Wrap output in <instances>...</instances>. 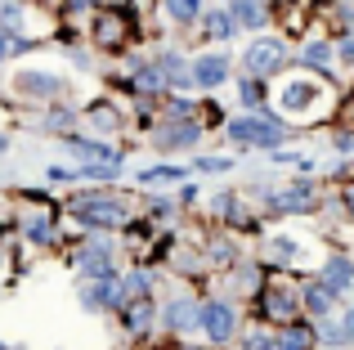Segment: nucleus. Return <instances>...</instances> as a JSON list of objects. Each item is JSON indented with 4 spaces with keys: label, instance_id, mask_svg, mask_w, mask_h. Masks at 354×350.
I'll return each instance as SVG.
<instances>
[{
    "label": "nucleus",
    "instance_id": "a211bd4d",
    "mask_svg": "<svg viewBox=\"0 0 354 350\" xmlns=\"http://www.w3.org/2000/svg\"><path fill=\"white\" fill-rule=\"evenodd\" d=\"M153 68H157V77H162L166 86H189V68H184L180 54H162Z\"/></svg>",
    "mask_w": 354,
    "mask_h": 350
},
{
    "label": "nucleus",
    "instance_id": "c9c22d12",
    "mask_svg": "<svg viewBox=\"0 0 354 350\" xmlns=\"http://www.w3.org/2000/svg\"><path fill=\"white\" fill-rule=\"evenodd\" d=\"M184 350H198V346H184Z\"/></svg>",
    "mask_w": 354,
    "mask_h": 350
},
{
    "label": "nucleus",
    "instance_id": "2f4dec72",
    "mask_svg": "<svg viewBox=\"0 0 354 350\" xmlns=\"http://www.w3.org/2000/svg\"><path fill=\"white\" fill-rule=\"evenodd\" d=\"M337 54H341L346 63H354V36H350V41H341V50H337Z\"/></svg>",
    "mask_w": 354,
    "mask_h": 350
},
{
    "label": "nucleus",
    "instance_id": "ddd939ff",
    "mask_svg": "<svg viewBox=\"0 0 354 350\" xmlns=\"http://www.w3.org/2000/svg\"><path fill=\"white\" fill-rule=\"evenodd\" d=\"M314 342H319V333L310 324H283L274 333V350H314Z\"/></svg>",
    "mask_w": 354,
    "mask_h": 350
},
{
    "label": "nucleus",
    "instance_id": "6ab92c4d",
    "mask_svg": "<svg viewBox=\"0 0 354 350\" xmlns=\"http://www.w3.org/2000/svg\"><path fill=\"white\" fill-rule=\"evenodd\" d=\"M23 234H27V243L50 247V243H54V220H50V216H27V220H23Z\"/></svg>",
    "mask_w": 354,
    "mask_h": 350
},
{
    "label": "nucleus",
    "instance_id": "1a4fd4ad",
    "mask_svg": "<svg viewBox=\"0 0 354 350\" xmlns=\"http://www.w3.org/2000/svg\"><path fill=\"white\" fill-rule=\"evenodd\" d=\"M319 283L332 292V297H346V292H354V261H346V256H332V261L323 265Z\"/></svg>",
    "mask_w": 354,
    "mask_h": 350
},
{
    "label": "nucleus",
    "instance_id": "9b49d317",
    "mask_svg": "<svg viewBox=\"0 0 354 350\" xmlns=\"http://www.w3.org/2000/svg\"><path fill=\"white\" fill-rule=\"evenodd\" d=\"M314 207V180H296L292 189L274 193V211H287V216H296V211H310Z\"/></svg>",
    "mask_w": 354,
    "mask_h": 350
},
{
    "label": "nucleus",
    "instance_id": "423d86ee",
    "mask_svg": "<svg viewBox=\"0 0 354 350\" xmlns=\"http://www.w3.org/2000/svg\"><path fill=\"white\" fill-rule=\"evenodd\" d=\"M14 90L27 99H59L63 95V77H54V72H41V68H27L14 77Z\"/></svg>",
    "mask_w": 354,
    "mask_h": 350
},
{
    "label": "nucleus",
    "instance_id": "393cba45",
    "mask_svg": "<svg viewBox=\"0 0 354 350\" xmlns=\"http://www.w3.org/2000/svg\"><path fill=\"white\" fill-rule=\"evenodd\" d=\"M328 342H354V310H341L337 315V328H323Z\"/></svg>",
    "mask_w": 354,
    "mask_h": 350
},
{
    "label": "nucleus",
    "instance_id": "dca6fc26",
    "mask_svg": "<svg viewBox=\"0 0 354 350\" xmlns=\"http://www.w3.org/2000/svg\"><path fill=\"white\" fill-rule=\"evenodd\" d=\"M121 324H126V333H144V328L153 324V301H148V297L126 301V310H121Z\"/></svg>",
    "mask_w": 354,
    "mask_h": 350
},
{
    "label": "nucleus",
    "instance_id": "cd10ccee",
    "mask_svg": "<svg viewBox=\"0 0 354 350\" xmlns=\"http://www.w3.org/2000/svg\"><path fill=\"white\" fill-rule=\"evenodd\" d=\"M242 350H274V333H251L242 342Z\"/></svg>",
    "mask_w": 354,
    "mask_h": 350
},
{
    "label": "nucleus",
    "instance_id": "7c9ffc66",
    "mask_svg": "<svg viewBox=\"0 0 354 350\" xmlns=\"http://www.w3.org/2000/svg\"><path fill=\"white\" fill-rule=\"evenodd\" d=\"M68 122H72L68 108H54V113H50V131H59V126H68Z\"/></svg>",
    "mask_w": 354,
    "mask_h": 350
},
{
    "label": "nucleus",
    "instance_id": "f704fd0d",
    "mask_svg": "<svg viewBox=\"0 0 354 350\" xmlns=\"http://www.w3.org/2000/svg\"><path fill=\"white\" fill-rule=\"evenodd\" d=\"M5 149H9V140H5V135H0V153H5Z\"/></svg>",
    "mask_w": 354,
    "mask_h": 350
},
{
    "label": "nucleus",
    "instance_id": "473e14b6",
    "mask_svg": "<svg viewBox=\"0 0 354 350\" xmlns=\"http://www.w3.org/2000/svg\"><path fill=\"white\" fill-rule=\"evenodd\" d=\"M5 59H9V32L0 27V63H5Z\"/></svg>",
    "mask_w": 354,
    "mask_h": 350
},
{
    "label": "nucleus",
    "instance_id": "f3484780",
    "mask_svg": "<svg viewBox=\"0 0 354 350\" xmlns=\"http://www.w3.org/2000/svg\"><path fill=\"white\" fill-rule=\"evenodd\" d=\"M332 301H337V297H332V292H328V288H323V283H319V279H314V283H310V288H305V292H301V306H305V310H310V315H314V319H328V310H332Z\"/></svg>",
    "mask_w": 354,
    "mask_h": 350
},
{
    "label": "nucleus",
    "instance_id": "4468645a",
    "mask_svg": "<svg viewBox=\"0 0 354 350\" xmlns=\"http://www.w3.org/2000/svg\"><path fill=\"white\" fill-rule=\"evenodd\" d=\"M265 315L274 319V324H292V315H296V292L269 288V292H265Z\"/></svg>",
    "mask_w": 354,
    "mask_h": 350
},
{
    "label": "nucleus",
    "instance_id": "b1692460",
    "mask_svg": "<svg viewBox=\"0 0 354 350\" xmlns=\"http://www.w3.org/2000/svg\"><path fill=\"white\" fill-rule=\"evenodd\" d=\"M162 180L180 184V180H189V171H184V167H153V171H139V184H162Z\"/></svg>",
    "mask_w": 354,
    "mask_h": 350
},
{
    "label": "nucleus",
    "instance_id": "72a5a7b5",
    "mask_svg": "<svg viewBox=\"0 0 354 350\" xmlns=\"http://www.w3.org/2000/svg\"><path fill=\"white\" fill-rule=\"evenodd\" d=\"M346 211H350V216H354V184H350V189H346Z\"/></svg>",
    "mask_w": 354,
    "mask_h": 350
},
{
    "label": "nucleus",
    "instance_id": "c756f323",
    "mask_svg": "<svg viewBox=\"0 0 354 350\" xmlns=\"http://www.w3.org/2000/svg\"><path fill=\"white\" fill-rule=\"evenodd\" d=\"M45 180H50V184H72V180H77V171H63V167H50V171H45Z\"/></svg>",
    "mask_w": 354,
    "mask_h": 350
},
{
    "label": "nucleus",
    "instance_id": "39448f33",
    "mask_svg": "<svg viewBox=\"0 0 354 350\" xmlns=\"http://www.w3.org/2000/svg\"><path fill=\"white\" fill-rule=\"evenodd\" d=\"M72 216L81 220V225H90V229H108V225H121V220H126V211H121V202H113V198H86V202H77V207H72Z\"/></svg>",
    "mask_w": 354,
    "mask_h": 350
},
{
    "label": "nucleus",
    "instance_id": "a878e982",
    "mask_svg": "<svg viewBox=\"0 0 354 350\" xmlns=\"http://www.w3.org/2000/svg\"><path fill=\"white\" fill-rule=\"evenodd\" d=\"M238 99H242L247 108H260V99H265V90H260V81L242 77V81H238Z\"/></svg>",
    "mask_w": 354,
    "mask_h": 350
},
{
    "label": "nucleus",
    "instance_id": "2eb2a0df",
    "mask_svg": "<svg viewBox=\"0 0 354 350\" xmlns=\"http://www.w3.org/2000/svg\"><path fill=\"white\" fill-rule=\"evenodd\" d=\"M229 18H234V27H265V0H234L229 5Z\"/></svg>",
    "mask_w": 354,
    "mask_h": 350
},
{
    "label": "nucleus",
    "instance_id": "20e7f679",
    "mask_svg": "<svg viewBox=\"0 0 354 350\" xmlns=\"http://www.w3.org/2000/svg\"><path fill=\"white\" fill-rule=\"evenodd\" d=\"M198 328L211 342H229L238 328V310L229 301H207V306H198Z\"/></svg>",
    "mask_w": 354,
    "mask_h": 350
},
{
    "label": "nucleus",
    "instance_id": "c85d7f7f",
    "mask_svg": "<svg viewBox=\"0 0 354 350\" xmlns=\"http://www.w3.org/2000/svg\"><path fill=\"white\" fill-rule=\"evenodd\" d=\"M229 167H234L229 158H202L198 162V171H207V175H220V171H229Z\"/></svg>",
    "mask_w": 354,
    "mask_h": 350
},
{
    "label": "nucleus",
    "instance_id": "4be33fe9",
    "mask_svg": "<svg viewBox=\"0 0 354 350\" xmlns=\"http://www.w3.org/2000/svg\"><path fill=\"white\" fill-rule=\"evenodd\" d=\"M207 36H216V41H229V36H234V18H229V9H211V14H207Z\"/></svg>",
    "mask_w": 354,
    "mask_h": 350
},
{
    "label": "nucleus",
    "instance_id": "412c9836",
    "mask_svg": "<svg viewBox=\"0 0 354 350\" xmlns=\"http://www.w3.org/2000/svg\"><path fill=\"white\" fill-rule=\"evenodd\" d=\"M162 9H166V18H175V23H193L198 9H202V0H162Z\"/></svg>",
    "mask_w": 354,
    "mask_h": 350
},
{
    "label": "nucleus",
    "instance_id": "5701e85b",
    "mask_svg": "<svg viewBox=\"0 0 354 350\" xmlns=\"http://www.w3.org/2000/svg\"><path fill=\"white\" fill-rule=\"evenodd\" d=\"M296 238H287V234H278V238H269V261H278V265H287V261H296Z\"/></svg>",
    "mask_w": 354,
    "mask_h": 350
},
{
    "label": "nucleus",
    "instance_id": "0eeeda50",
    "mask_svg": "<svg viewBox=\"0 0 354 350\" xmlns=\"http://www.w3.org/2000/svg\"><path fill=\"white\" fill-rule=\"evenodd\" d=\"M126 32H130L126 9H99V18H95V41L104 45V50L121 45V41H126Z\"/></svg>",
    "mask_w": 354,
    "mask_h": 350
},
{
    "label": "nucleus",
    "instance_id": "f8f14e48",
    "mask_svg": "<svg viewBox=\"0 0 354 350\" xmlns=\"http://www.w3.org/2000/svg\"><path fill=\"white\" fill-rule=\"evenodd\" d=\"M198 140H202L198 122H166L162 131H157V144H162V149H193Z\"/></svg>",
    "mask_w": 354,
    "mask_h": 350
},
{
    "label": "nucleus",
    "instance_id": "f03ea898",
    "mask_svg": "<svg viewBox=\"0 0 354 350\" xmlns=\"http://www.w3.org/2000/svg\"><path fill=\"white\" fill-rule=\"evenodd\" d=\"M229 140L242 149H278L283 144V126H274L269 117H234L229 122Z\"/></svg>",
    "mask_w": 354,
    "mask_h": 350
},
{
    "label": "nucleus",
    "instance_id": "bb28decb",
    "mask_svg": "<svg viewBox=\"0 0 354 350\" xmlns=\"http://www.w3.org/2000/svg\"><path fill=\"white\" fill-rule=\"evenodd\" d=\"M90 122L104 126V131H113V126H117V113H113L108 104H90Z\"/></svg>",
    "mask_w": 354,
    "mask_h": 350
},
{
    "label": "nucleus",
    "instance_id": "7ed1b4c3",
    "mask_svg": "<svg viewBox=\"0 0 354 350\" xmlns=\"http://www.w3.org/2000/svg\"><path fill=\"white\" fill-rule=\"evenodd\" d=\"M283 63H287V45L283 41H256L247 54H242V77L265 81V77H274Z\"/></svg>",
    "mask_w": 354,
    "mask_h": 350
},
{
    "label": "nucleus",
    "instance_id": "aec40b11",
    "mask_svg": "<svg viewBox=\"0 0 354 350\" xmlns=\"http://www.w3.org/2000/svg\"><path fill=\"white\" fill-rule=\"evenodd\" d=\"M301 63H305V68H319V72H328L332 68V45L328 41H310V45H305V50H301Z\"/></svg>",
    "mask_w": 354,
    "mask_h": 350
},
{
    "label": "nucleus",
    "instance_id": "f257e3e1",
    "mask_svg": "<svg viewBox=\"0 0 354 350\" xmlns=\"http://www.w3.org/2000/svg\"><path fill=\"white\" fill-rule=\"evenodd\" d=\"M278 108H283V117H292V122H310V117L328 113V90L314 77H292L278 90Z\"/></svg>",
    "mask_w": 354,
    "mask_h": 350
},
{
    "label": "nucleus",
    "instance_id": "6e6552de",
    "mask_svg": "<svg viewBox=\"0 0 354 350\" xmlns=\"http://www.w3.org/2000/svg\"><path fill=\"white\" fill-rule=\"evenodd\" d=\"M225 77H229V59L225 54H202V59H193V68H189V81H198L202 90H216Z\"/></svg>",
    "mask_w": 354,
    "mask_h": 350
},
{
    "label": "nucleus",
    "instance_id": "9d476101",
    "mask_svg": "<svg viewBox=\"0 0 354 350\" xmlns=\"http://www.w3.org/2000/svg\"><path fill=\"white\" fill-rule=\"evenodd\" d=\"M162 324L171 328V333H189V328H198V301H193V297H175V301H166Z\"/></svg>",
    "mask_w": 354,
    "mask_h": 350
}]
</instances>
